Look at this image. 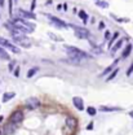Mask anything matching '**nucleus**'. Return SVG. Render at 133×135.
Wrapping results in <instances>:
<instances>
[{"label":"nucleus","mask_w":133,"mask_h":135,"mask_svg":"<svg viewBox=\"0 0 133 135\" xmlns=\"http://www.w3.org/2000/svg\"><path fill=\"white\" fill-rule=\"evenodd\" d=\"M13 25H14V27H16L17 30L22 34H30L35 30V25L34 23H30L26 20H21V18L14 20L13 21Z\"/></svg>","instance_id":"obj_1"},{"label":"nucleus","mask_w":133,"mask_h":135,"mask_svg":"<svg viewBox=\"0 0 133 135\" xmlns=\"http://www.w3.org/2000/svg\"><path fill=\"white\" fill-rule=\"evenodd\" d=\"M66 53L68 55V57L70 59H79V60H87L89 56H88V53L87 52H84V51L79 50V48H76V47H72V46H67L66 48Z\"/></svg>","instance_id":"obj_2"},{"label":"nucleus","mask_w":133,"mask_h":135,"mask_svg":"<svg viewBox=\"0 0 133 135\" xmlns=\"http://www.w3.org/2000/svg\"><path fill=\"white\" fill-rule=\"evenodd\" d=\"M12 36H13V40L19 46H23L26 48H29L31 46V42L29 40L27 36H25V34L19 33V31H14V33H12Z\"/></svg>","instance_id":"obj_3"},{"label":"nucleus","mask_w":133,"mask_h":135,"mask_svg":"<svg viewBox=\"0 0 133 135\" xmlns=\"http://www.w3.org/2000/svg\"><path fill=\"white\" fill-rule=\"evenodd\" d=\"M71 27L74 29L75 31V36L79 38V39H85L89 36V31L85 29V27H80V26H75V25H71Z\"/></svg>","instance_id":"obj_4"},{"label":"nucleus","mask_w":133,"mask_h":135,"mask_svg":"<svg viewBox=\"0 0 133 135\" xmlns=\"http://www.w3.org/2000/svg\"><path fill=\"white\" fill-rule=\"evenodd\" d=\"M0 46L1 47H4V48H7V50L12 51L13 53H19L21 51H19V48H17L14 44H12L10 42H8L7 39H4V38H0Z\"/></svg>","instance_id":"obj_5"},{"label":"nucleus","mask_w":133,"mask_h":135,"mask_svg":"<svg viewBox=\"0 0 133 135\" xmlns=\"http://www.w3.org/2000/svg\"><path fill=\"white\" fill-rule=\"evenodd\" d=\"M22 121H23V113H22L21 110H16V112L12 113V116H10V122H12V123L18 125V123H21Z\"/></svg>","instance_id":"obj_6"},{"label":"nucleus","mask_w":133,"mask_h":135,"mask_svg":"<svg viewBox=\"0 0 133 135\" xmlns=\"http://www.w3.org/2000/svg\"><path fill=\"white\" fill-rule=\"evenodd\" d=\"M48 20H49L50 22H53L57 27H61V29H66L67 27V25L62 21V20H60V18H57V17H54V16H52V15H49L48 16Z\"/></svg>","instance_id":"obj_7"},{"label":"nucleus","mask_w":133,"mask_h":135,"mask_svg":"<svg viewBox=\"0 0 133 135\" xmlns=\"http://www.w3.org/2000/svg\"><path fill=\"white\" fill-rule=\"evenodd\" d=\"M18 15H19V18H21V20H29V18L35 20V18H36V16L34 15L33 12H27V11H25V9H18Z\"/></svg>","instance_id":"obj_8"},{"label":"nucleus","mask_w":133,"mask_h":135,"mask_svg":"<svg viewBox=\"0 0 133 135\" xmlns=\"http://www.w3.org/2000/svg\"><path fill=\"white\" fill-rule=\"evenodd\" d=\"M39 105H40V101L38 100L36 98H30V99L26 100V107H27L29 109H31V110L36 109Z\"/></svg>","instance_id":"obj_9"},{"label":"nucleus","mask_w":133,"mask_h":135,"mask_svg":"<svg viewBox=\"0 0 133 135\" xmlns=\"http://www.w3.org/2000/svg\"><path fill=\"white\" fill-rule=\"evenodd\" d=\"M72 103H74V105H75V108H76V109H79V110H83L84 109V101H83L82 98L75 96V98L72 99Z\"/></svg>","instance_id":"obj_10"},{"label":"nucleus","mask_w":133,"mask_h":135,"mask_svg":"<svg viewBox=\"0 0 133 135\" xmlns=\"http://www.w3.org/2000/svg\"><path fill=\"white\" fill-rule=\"evenodd\" d=\"M16 127L17 125H14V123H8V125H5V127H4V134L5 135H10L13 134L14 131H16Z\"/></svg>","instance_id":"obj_11"},{"label":"nucleus","mask_w":133,"mask_h":135,"mask_svg":"<svg viewBox=\"0 0 133 135\" xmlns=\"http://www.w3.org/2000/svg\"><path fill=\"white\" fill-rule=\"evenodd\" d=\"M76 125H78V121H76L74 117H67L66 118V126L67 127H70V129H75Z\"/></svg>","instance_id":"obj_12"},{"label":"nucleus","mask_w":133,"mask_h":135,"mask_svg":"<svg viewBox=\"0 0 133 135\" xmlns=\"http://www.w3.org/2000/svg\"><path fill=\"white\" fill-rule=\"evenodd\" d=\"M14 96H16V94H14V92H5V94L3 95V103L9 101L10 99H13Z\"/></svg>","instance_id":"obj_13"},{"label":"nucleus","mask_w":133,"mask_h":135,"mask_svg":"<svg viewBox=\"0 0 133 135\" xmlns=\"http://www.w3.org/2000/svg\"><path fill=\"white\" fill-rule=\"evenodd\" d=\"M132 44H128L127 47H125V50L123 51V53H121V59H127L128 56H129V53H131V51H132Z\"/></svg>","instance_id":"obj_14"},{"label":"nucleus","mask_w":133,"mask_h":135,"mask_svg":"<svg viewBox=\"0 0 133 135\" xmlns=\"http://www.w3.org/2000/svg\"><path fill=\"white\" fill-rule=\"evenodd\" d=\"M121 46H123V39H119V40L116 42V44H115V46H113V50H111V52H113V53H114V52H116V51L119 50Z\"/></svg>","instance_id":"obj_15"},{"label":"nucleus","mask_w":133,"mask_h":135,"mask_svg":"<svg viewBox=\"0 0 133 135\" xmlns=\"http://www.w3.org/2000/svg\"><path fill=\"white\" fill-rule=\"evenodd\" d=\"M100 109L102 112H116V110H119V108H113V107H101Z\"/></svg>","instance_id":"obj_16"},{"label":"nucleus","mask_w":133,"mask_h":135,"mask_svg":"<svg viewBox=\"0 0 133 135\" xmlns=\"http://www.w3.org/2000/svg\"><path fill=\"white\" fill-rule=\"evenodd\" d=\"M115 64H116V62H115ZM115 64H113V65H110V66L106 68V69H105V70H103V71L101 73V77H103V75H106V74H107L109 71H111V70H113V69L115 68Z\"/></svg>","instance_id":"obj_17"},{"label":"nucleus","mask_w":133,"mask_h":135,"mask_svg":"<svg viewBox=\"0 0 133 135\" xmlns=\"http://www.w3.org/2000/svg\"><path fill=\"white\" fill-rule=\"evenodd\" d=\"M36 71H39V68L35 66V68H33V69H30V70L27 71V78H31V77H33Z\"/></svg>","instance_id":"obj_18"},{"label":"nucleus","mask_w":133,"mask_h":135,"mask_svg":"<svg viewBox=\"0 0 133 135\" xmlns=\"http://www.w3.org/2000/svg\"><path fill=\"white\" fill-rule=\"evenodd\" d=\"M118 36H119V33H115L114 34V36L111 38V40H110V43H109V47H110V50H111V47L114 46V42L118 39Z\"/></svg>","instance_id":"obj_19"},{"label":"nucleus","mask_w":133,"mask_h":135,"mask_svg":"<svg viewBox=\"0 0 133 135\" xmlns=\"http://www.w3.org/2000/svg\"><path fill=\"white\" fill-rule=\"evenodd\" d=\"M79 17L83 20L84 22H87V20H88V15H87L84 11H80V12H79Z\"/></svg>","instance_id":"obj_20"},{"label":"nucleus","mask_w":133,"mask_h":135,"mask_svg":"<svg viewBox=\"0 0 133 135\" xmlns=\"http://www.w3.org/2000/svg\"><path fill=\"white\" fill-rule=\"evenodd\" d=\"M87 112H88V114H89V116H94L97 110H96V108H93V107H89V108L87 109Z\"/></svg>","instance_id":"obj_21"},{"label":"nucleus","mask_w":133,"mask_h":135,"mask_svg":"<svg viewBox=\"0 0 133 135\" xmlns=\"http://www.w3.org/2000/svg\"><path fill=\"white\" fill-rule=\"evenodd\" d=\"M118 71H119V70H118V69H115V70H114V71H113V73H111V74L109 75V78H107V81H111V79H114V78L116 77Z\"/></svg>","instance_id":"obj_22"},{"label":"nucleus","mask_w":133,"mask_h":135,"mask_svg":"<svg viewBox=\"0 0 133 135\" xmlns=\"http://www.w3.org/2000/svg\"><path fill=\"white\" fill-rule=\"evenodd\" d=\"M0 56H1L3 59H5V60H8V59H9V56H8V55L5 53V51L3 50L1 47H0Z\"/></svg>","instance_id":"obj_23"},{"label":"nucleus","mask_w":133,"mask_h":135,"mask_svg":"<svg viewBox=\"0 0 133 135\" xmlns=\"http://www.w3.org/2000/svg\"><path fill=\"white\" fill-rule=\"evenodd\" d=\"M97 5L101 7V8H107V7H109V4H107L106 1H98V3H97Z\"/></svg>","instance_id":"obj_24"},{"label":"nucleus","mask_w":133,"mask_h":135,"mask_svg":"<svg viewBox=\"0 0 133 135\" xmlns=\"http://www.w3.org/2000/svg\"><path fill=\"white\" fill-rule=\"evenodd\" d=\"M13 0H9V13H10V16H12V13H13Z\"/></svg>","instance_id":"obj_25"},{"label":"nucleus","mask_w":133,"mask_h":135,"mask_svg":"<svg viewBox=\"0 0 133 135\" xmlns=\"http://www.w3.org/2000/svg\"><path fill=\"white\" fill-rule=\"evenodd\" d=\"M132 73H133V62H132V64H131V66H129V69L127 70V75L129 77V75H131Z\"/></svg>","instance_id":"obj_26"},{"label":"nucleus","mask_w":133,"mask_h":135,"mask_svg":"<svg viewBox=\"0 0 133 135\" xmlns=\"http://www.w3.org/2000/svg\"><path fill=\"white\" fill-rule=\"evenodd\" d=\"M98 27H100V30L101 29H105V23H103V22H100V26H98Z\"/></svg>","instance_id":"obj_27"},{"label":"nucleus","mask_w":133,"mask_h":135,"mask_svg":"<svg viewBox=\"0 0 133 135\" xmlns=\"http://www.w3.org/2000/svg\"><path fill=\"white\" fill-rule=\"evenodd\" d=\"M105 35H106V36H105L106 39H109V38H110V33H109V31H106V34H105Z\"/></svg>","instance_id":"obj_28"},{"label":"nucleus","mask_w":133,"mask_h":135,"mask_svg":"<svg viewBox=\"0 0 133 135\" xmlns=\"http://www.w3.org/2000/svg\"><path fill=\"white\" fill-rule=\"evenodd\" d=\"M14 75H17V77L19 75V69H17L16 71H14Z\"/></svg>","instance_id":"obj_29"},{"label":"nucleus","mask_w":133,"mask_h":135,"mask_svg":"<svg viewBox=\"0 0 133 135\" xmlns=\"http://www.w3.org/2000/svg\"><path fill=\"white\" fill-rule=\"evenodd\" d=\"M4 3H5L4 0H0V7H4Z\"/></svg>","instance_id":"obj_30"},{"label":"nucleus","mask_w":133,"mask_h":135,"mask_svg":"<svg viewBox=\"0 0 133 135\" xmlns=\"http://www.w3.org/2000/svg\"><path fill=\"white\" fill-rule=\"evenodd\" d=\"M35 8V0H33V5H31V11Z\"/></svg>","instance_id":"obj_31"},{"label":"nucleus","mask_w":133,"mask_h":135,"mask_svg":"<svg viewBox=\"0 0 133 135\" xmlns=\"http://www.w3.org/2000/svg\"><path fill=\"white\" fill-rule=\"evenodd\" d=\"M129 116H131V117H133V112H131V113H129Z\"/></svg>","instance_id":"obj_32"},{"label":"nucleus","mask_w":133,"mask_h":135,"mask_svg":"<svg viewBox=\"0 0 133 135\" xmlns=\"http://www.w3.org/2000/svg\"><path fill=\"white\" fill-rule=\"evenodd\" d=\"M1 119H3V117H0V122H1Z\"/></svg>","instance_id":"obj_33"},{"label":"nucleus","mask_w":133,"mask_h":135,"mask_svg":"<svg viewBox=\"0 0 133 135\" xmlns=\"http://www.w3.org/2000/svg\"><path fill=\"white\" fill-rule=\"evenodd\" d=\"M0 135H1V131H0Z\"/></svg>","instance_id":"obj_34"}]
</instances>
